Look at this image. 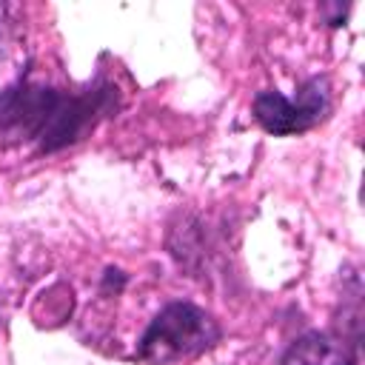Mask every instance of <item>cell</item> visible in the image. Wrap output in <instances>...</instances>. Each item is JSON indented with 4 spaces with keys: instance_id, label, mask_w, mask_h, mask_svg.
Wrapping results in <instances>:
<instances>
[{
    "instance_id": "cell-1",
    "label": "cell",
    "mask_w": 365,
    "mask_h": 365,
    "mask_svg": "<svg viewBox=\"0 0 365 365\" xmlns=\"http://www.w3.org/2000/svg\"><path fill=\"white\" fill-rule=\"evenodd\" d=\"M111 108V88L68 94L46 86L0 91V143H37L57 151L77 143Z\"/></svg>"
},
{
    "instance_id": "cell-2",
    "label": "cell",
    "mask_w": 365,
    "mask_h": 365,
    "mask_svg": "<svg viewBox=\"0 0 365 365\" xmlns=\"http://www.w3.org/2000/svg\"><path fill=\"white\" fill-rule=\"evenodd\" d=\"M217 319L194 302H168L145 328L137 356L148 365H174L220 342Z\"/></svg>"
},
{
    "instance_id": "cell-3",
    "label": "cell",
    "mask_w": 365,
    "mask_h": 365,
    "mask_svg": "<svg viewBox=\"0 0 365 365\" xmlns=\"http://www.w3.org/2000/svg\"><path fill=\"white\" fill-rule=\"evenodd\" d=\"M331 111V88L325 77H311L297 97H285L274 88L259 91L254 97V117L257 123L277 137L299 134L322 123Z\"/></svg>"
},
{
    "instance_id": "cell-4",
    "label": "cell",
    "mask_w": 365,
    "mask_h": 365,
    "mask_svg": "<svg viewBox=\"0 0 365 365\" xmlns=\"http://www.w3.org/2000/svg\"><path fill=\"white\" fill-rule=\"evenodd\" d=\"M279 365H354V356L342 339L311 331L285 351Z\"/></svg>"
},
{
    "instance_id": "cell-5",
    "label": "cell",
    "mask_w": 365,
    "mask_h": 365,
    "mask_svg": "<svg viewBox=\"0 0 365 365\" xmlns=\"http://www.w3.org/2000/svg\"><path fill=\"white\" fill-rule=\"evenodd\" d=\"M9 48H11V20H9V6L0 3V68L9 57Z\"/></svg>"
},
{
    "instance_id": "cell-6",
    "label": "cell",
    "mask_w": 365,
    "mask_h": 365,
    "mask_svg": "<svg viewBox=\"0 0 365 365\" xmlns=\"http://www.w3.org/2000/svg\"><path fill=\"white\" fill-rule=\"evenodd\" d=\"M123 285H125V274H123L120 268H108L106 277H103V288H114V291H120Z\"/></svg>"
}]
</instances>
